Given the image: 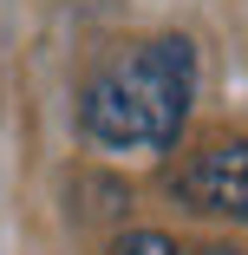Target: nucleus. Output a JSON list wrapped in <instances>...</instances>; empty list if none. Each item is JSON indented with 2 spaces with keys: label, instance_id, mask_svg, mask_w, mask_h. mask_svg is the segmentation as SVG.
<instances>
[{
  "label": "nucleus",
  "instance_id": "nucleus-4",
  "mask_svg": "<svg viewBox=\"0 0 248 255\" xmlns=\"http://www.w3.org/2000/svg\"><path fill=\"white\" fill-rule=\"evenodd\" d=\"M189 255H242L235 242H203V249H189Z\"/></svg>",
  "mask_w": 248,
  "mask_h": 255
},
{
  "label": "nucleus",
  "instance_id": "nucleus-1",
  "mask_svg": "<svg viewBox=\"0 0 248 255\" xmlns=\"http://www.w3.org/2000/svg\"><path fill=\"white\" fill-rule=\"evenodd\" d=\"M196 92V46L164 33L111 66H98L79 92V131L105 150H170Z\"/></svg>",
  "mask_w": 248,
  "mask_h": 255
},
{
  "label": "nucleus",
  "instance_id": "nucleus-3",
  "mask_svg": "<svg viewBox=\"0 0 248 255\" xmlns=\"http://www.w3.org/2000/svg\"><path fill=\"white\" fill-rule=\"evenodd\" d=\"M111 255H176V242H170L164 229H124V236L111 242Z\"/></svg>",
  "mask_w": 248,
  "mask_h": 255
},
{
  "label": "nucleus",
  "instance_id": "nucleus-2",
  "mask_svg": "<svg viewBox=\"0 0 248 255\" xmlns=\"http://www.w3.org/2000/svg\"><path fill=\"white\" fill-rule=\"evenodd\" d=\"M176 190L209 216H248V137H209L183 164Z\"/></svg>",
  "mask_w": 248,
  "mask_h": 255
}]
</instances>
